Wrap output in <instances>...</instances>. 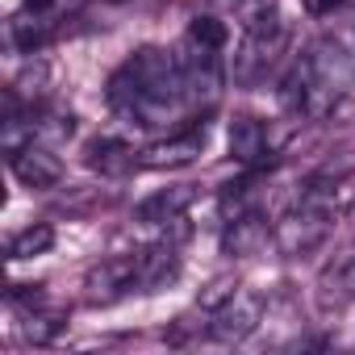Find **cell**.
Listing matches in <instances>:
<instances>
[{
  "instance_id": "1",
  "label": "cell",
  "mask_w": 355,
  "mask_h": 355,
  "mask_svg": "<svg viewBox=\"0 0 355 355\" xmlns=\"http://www.w3.org/2000/svg\"><path fill=\"white\" fill-rule=\"evenodd\" d=\"M355 80V63L347 59V51L338 42H318L305 59L293 63V71L284 76V88H280V101L297 113H326Z\"/></svg>"
},
{
  "instance_id": "2",
  "label": "cell",
  "mask_w": 355,
  "mask_h": 355,
  "mask_svg": "<svg viewBox=\"0 0 355 355\" xmlns=\"http://www.w3.org/2000/svg\"><path fill=\"white\" fill-rule=\"evenodd\" d=\"M284 38H288V34H284L280 17L251 26L247 38H243V51L234 55V80H239V84H255V80H263L268 67L276 63V55L284 51Z\"/></svg>"
},
{
  "instance_id": "3",
  "label": "cell",
  "mask_w": 355,
  "mask_h": 355,
  "mask_svg": "<svg viewBox=\"0 0 355 355\" xmlns=\"http://www.w3.org/2000/svg\"><path fill=\"white\" fill-rule=\"evenodd\" d=\"M326 234H330V209H326L318 197H305L301 209H293V214L276 226V247H280L284 255H305V251H313Z\"/></svg>"
},
{
  "instance_id": "4",
  "label": "cell",
  "mask_w": 355,
  "mask_h": 355,
  "mask_svg": "<svg viewBox=\"0 0 355 355\" xmlns=\"http://www.w3.org/2000/svg\"><path fill=\"white\" fill-rule=\"evenodd\" d=\"M175 63H180V76H184V96L189 101H214L218 88H222V59L214 46H201L197 38L184 34L180 51H175Z\"/></svg>"
},
{
  "instance_id": "5",
  "label": "cell",
  "mask_w": 355,
  "mask_h": 355,
  "mask_svg": "<svg viewBox=\"0 0 355 355\" xmlns=\"http://www.w3.org/2000/svg\"><path fill=\"white\" fill-rule=\"evenodd\" d=\"M259 313H263V305H259V297L255 293H230L226 297V305L214 313V322H209V334L214 338H222V343H239V338H247L255 326H259Z\"/></svg>"
},
{
  "instance_id": "6",
  "label": "cell",
  "mask_w": 355,
  "mask_h": 355,
  "mask_svg": "<svg viewBox=\"0 0 355 355\" xmlns=\"http://www.w3.org/2000/svg\"><path fill=\"white\" fill-rule=\"evenodd\" d=\"M9 167H13L17 180L30 184V189H55V184H59V175H63L59 155H55L51 146H38V142L13 150V155H9Z\"/></svg>"
},
{
  "instance_id": "7",
  "label": "cell",
  "mask_w": 355,
  "mask_h": 355,
  "mask_svg": "<svg viewBox=\"0 0 355 355\" xmlns=\"http://www.w3.org/2000/svg\"><path fill=\"white\" fill-rule=\"evenodd\" d=\"M138 288V255L109 259L88 276V301H117Z\"/></svg>"
},
{
  "instance_id": "8",
  "label": "cell",
  "mask_w": 355,
  "mask_h": 355,
  "mask_svg": "<svg viewBox=\"0 0 355 355\" xmlns=\"http://www.w3.org/2000/svg\"><path fill=\"white\" fill-rule=\"evenodd\" d=\"M222 247H226V255H239V259L259 255V251L268 247V222H263V214H255V209L230 214V218H226V239H222Z\"/></svg>"
},
{
  "instance_id": "9",
  "label": "cell",
  "mask_w": 355,
  "mask_h": 355,
  "mask_svg": "<svg viewBox=\"0 0 355 355\" xmlns=\"http://www.w3.org/2000/svg\"><path fill=\"white\" fill-rule=\"evenodd\" d=\"M175 276H180V247L175 243H155L138 255V293H155Z\"/></svg>"
},
{
  "instance_id": "10",
  "label": "cell",
  "mask_w": 355,
  "mask_h": 355,
  "mask_svg": "<svg viewBox=\"0 0 355 355\" xmlns=\"http://www.w3.org/2000/svg\"><path fill=\"white\" fill-rule=\"evenodd\" d=\"M189 205H193V189H189V184L159 189V193H150V197L134 209V222H142V226H167V222H180Z\"/></svg>"
},
{
  "instance_id": "11",
  "label": "cell",
  "mask_w": 355,
  "mask_h": 355,
  "mask_svg": "<svg viewBox=\"0 0 355 355\" xmlns=\"http://www.w3.org/2000/svg\"><path fill=\"white\" fill-rule=\"evenodd\" d=\"M226 146H230V159L243 163V167L263 163V159H268V130H263V121H255V117H234Z\"/></svg>"
},
{
  "instance_id": "12",
  "label": "cell",
  "mask_w": 355,
  "mask_h": 355,
  "mask_svg": "<svg viewBox=\"0 0 355 355\" xmlns=\"http://www.w3.org/2000/svg\"><path fill=\"white\" fill-rule=\"evenodd\" d=\"M88 167L92 171H105V175H121V171H130L134 167V150L125 146V142H117V138H96V142H88Z\"/></svg>"
},
{
  "instance_id": "13",
  "label": "cell",
  "mask_w": 355,
  "mask_h": 355,
  "mask_svg": "<svg viewBox=\"0 0 355 355\" xmlns=\"http://www.w3.org/2000/svg\"><path fill=\"white\" fill-rule=\"evenodd\" d=\"M201 146H205V121H201L197 130L180 134V138H171V142L155 146L146 163H150V167H163V163H189L193 155H201Z\"/></svg>"
},
{
  "instance_id": "14",
  "label": "cell",
  "mask_w": 355,
  "mask_h": 355,
  "mask_svg": "<svg viewBox=\"0 0 355 355\" xmlns=\"http://www.w3.org/2000/svg\"><path fill=\"white\" fill-rule=\"evenodd\" d=\"M51 243H55V230H51V226H26L21 234H13L9 255H13V259H34V255L51 251Z\"/></svg>"
},
{
  "instance_id": "15",
  "label": "cell",
  "mask_w": 355,
  "mask_h": 355,
  "mask_svg": "<svg viewBox=\"0 0 355 355\" xmlns=\"http://www.w3.org/2000/svg\"><path fill=\"white\" fill-rule=\"evenodd\" d=\"M9 34H13V42H17V46H21L26 55H34V51H38V46L46 42V26L38 21V13H34V17H30V13H26V17H17Z\"/></svg>"
},
{
  "instance_id": "16",
  "label": "cell",
  "mask_w": 355,
  "mask_h": 355,
  "mask_svg": "<svg viewBox=\"0 0 355 355\" xmlns=\"http://www.w3.org/2000/svg\"><path fill=\"white\" fill-rule=\"evenodd\" d=\"M189 38H197L201 46H214V51H222L230 34H226V26H222L218 17H197V21L189 26Z\"/></svg>"
},
{
  "instance_id": "17",
  "label": "cell",
  "mask_w": 355,
  "mask_h": 355,
  "mask_svg": "<svg viewBox=\"0 0 355 355\" xmlns=\"http://www.w3.org/2000/svg\"><path fill=\"white\" fill-rule=\"evenodd\" d=\"M234 9L243 17V26H259V21H272L276 17V0H234Z\"/></svg>"
},
{
  "instance_id": "18",
  "label": "cell",
  "mask_w": 355,
  "mask_h": 355,
  "mask_svg": "<svg viewBox=\"0 0 355 355\" xmlns=\"http://www.w3.org/2000/svg\"><path fill=\"white\" fill-rule=\"evenodd\" d=\"M343 5V0H301V9L309 13V17H326V13H334Z\"/></svg>"
},
{
  "instance_id": "19",
  "label": "cell",
  "mask_w": 355,
  "mask_h": 355,
  "mask_svg": "<svg viewBox=\"0 0 355 355\" xmlns=\"http://www.w3.org/2000/svg\"><path fill=\"white\" fill-rule=\"evenodd\" d=\"M55 0H26V13H46Z\"/></svg>"
}]
</instances>
